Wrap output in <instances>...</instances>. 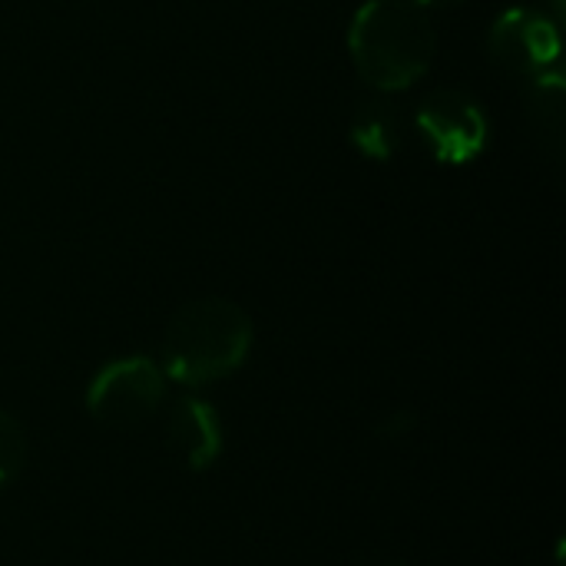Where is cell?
Instances as JSON below:
<instances>
[{
  "mask_svg": "<svg viewBox=\"0 0 566 566\" xmlns=\"http://www.w3.org/2000/svg\"><path fill=\"white\" fill-rule=\"evenodd\" d=\"M252 318L242 305L222 295L192 298L169 318L159 345V368L166 381L182 388H206L239 371L252 352Z\"/></svg>",
  "mask_w": 566,
  "mask_h": 566,
  "instance_id": "obj_1",
  "label": "cell"
},
{
  "mask_svg": "<svg viewBox=\"0 0 566 566\" xmlns=\"http://www.w3.org/2000/svg\"><path fill=\"white\" fill-rule=\"evenodd\" d=\"M438 36L411 0H365L348 27V53L358 76L378 93L418 83L434 63Z\"/></svg>",
  "mask_w": 566,
  "mask_h": 566,
  "instance_id": "obj_2",
  "label": "cell"
},
{
  "mask_svg": "<svg viewBox=\"0 0 566 566\" xmlns=\"http://www.w3.org/2000/svg\"><path fill=\"white\" fill-rule=\"evenodd\" d=\"M166 401V375L153 358L126 355L103 365L86 388V411L109 431L146 424Z\"/></svg>",
  "mask_w": 566,
  "mask_h": 566,
  "instance_id": "obj_3",
  "label": "cell"
},
{
  "mask_svg": "<svg viewBox=\"0 0 566 566\" xmlns=\"http://www.w3.org/2000/svg\"><path fill=\"white\" fill-rule=\"evenodd\" d=\"M418 139L438 163L464 166L478 159L488 146V116L481 103L464 90H434L428 93L411 119Z\"/></svg>",
  "mask_w": 566,
  "mask_h": 566,
  "instance_id": "obj_4",
  "label": "cell"
},
{
  "mask_svg": "<svg viewBox=\"0 0 566 566\" xmlns=\"http://www.w3.org/2000/svg\"><path fill=\"white\" fill-rule=\"evenodd\" d=\"M557 53L560 20L534 7L504 10L488 33V56L511 80H534L547 73Z\"/></svg>",
  "mask_w": 566,
  "mask_h": 566,
  "instance_id": "obj_5",
  "label": "cell"
},
{
  "mask_svg": "<svg viewBox=\"0 0 566 566\" xmlns=\"http://www.w3.org/2000/svg\"><path fill=\"white\" fill-rule=\"evenodd\" d=\"M166 438L189 471H209L222 458V448H226L222 421L216 408L202 398H179L172 405Z\"/></svg>",
  "mask_w": 566,
  "mask_h": 566,
  "instance_id": "obj_6",
  "label": "cell"
},
{
  "mask_svg": "<svg viewBox=\"0 0 566 566\" xmlns=\"http://www.w3.org/2000/svg\"><path fill=\"white\" fill-rule=\"evenodd\" d=\"M408 113L391 99V93H378L371 99H365L355 116H352V146L375 159V163H388L395 159L405 143H408Z\"/></svg>",
  "mask_w": 566,
  "mask_h": 566,
  "instance_id": "obj_7",
  "label": "cell"
},
{
  "mask_svg": "<svg viewBox=\"0 0 566 566\" xmlns=\"http://www.w3.org/2000/svg\"><path fill=\"white\" fill-rule=\"evenodd\" d=\"M527 119L531 129L541 143V149L560 163L564 156V129H566V106H564V76L560 73H541L531 80L527 93Z\"/></svg>",
  "mask_w": 566,
  "mask_h": 566,
  "instance_id": "obj_8",
  "label": "cell"
},
{
  "mask_svg": "<svg viewBox=\"0 0 566 566\" xmlns=\"http://www.w3.org/2000/svg\"><path fill=\"white\" fill-rule=\"evenodd\" d=\"M27 464V434L20 421L0 408V488L10 484Z\"/></svg>",
  "mask_w": 566,
  "mask_h": 566,
  "instance_id": "obj_9",
  "label": "cell"
},
{
  "mask_svg": "<svg viewBox=\"0 0 566 566\" xmlns=\"http://www.w3.org/2000/svg\"><path fill=\"white\" fill-rule=\"evenodd\" d=\"M415 428H418L415 411H391V415H385V418L378 421L375 434L385 438V441H401V438L415 434Z\"/></svg>",
  "mask_w": 566,
  "mask_h": 566,
  "instance_id": "obj_10",
  "label": "cell"
},
{
  "mask_svg": "<svg viewBox=\"0 0 566 566\" xmlns=\"http://www.w3.org/2000/svg\"><path fill=\"white\" fill-rule=\"evenodd\" d=\"M411 3H418L421 10H444V7H454V3H464V0H411Z\"/></svg>",
  "mask_w": 566,
  "mask_h": 566,
  "instance_id": "obj_11",
  "label": "cell"
},
{
  "mask_svg": "<svg viewBox=\"0 0 566 566\" xmlns=\"http://www.w3.org/2000/svg\"><path fill=\"white\" fill-rule=\"evenodd\" d=\"M375 566H408V564H401V560H391V557H378V560H375Z\"/></svg>",
  "mask_w": 566,
  "mask_h": 566,
  "instance_id": "obj_12",
  "label": "cell"
}]
</instances>
